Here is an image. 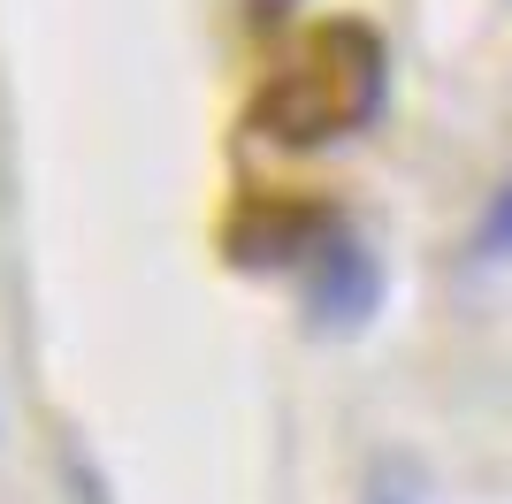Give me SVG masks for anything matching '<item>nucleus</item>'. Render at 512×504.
<instances>
[{
    "instance_id": "nucleus-1",
    "label": "nucleus",
    "mask_w": 512,
    "mask_h": 504,
    "mask_svg": "<svg viewBox=\"0 0 512 504\" xmlns=\"http://www.w3.org/2000/svg\"><path fill=\"white\" fill-rule=\"evenodd\" d=\"M375 100H383V46L367 39L360 23H329L260 92V123L276 138H291V146H314V138H337V130L367 123Z\"/></svg>"
},
{
    "instance_id": "nucleus-2",
    "label": "nucleus",
    "mask_w": 512,
    "mask_h": 504,
    "mask_svg": "<svg viewBox=\"0 0 512 504\" xmlns=\"http://www.w3.org/2000/svg\"><path fill=\"white\" fill-rule=\"evenodd\" d=\"M306 252H314V306L337 314V321H360L367 306H375V268H367V252L352 245V237H337V230H321Z\"/></svg>"
},
{
    "instance_id": "nucleus-3",
    "label": "nucleus",
    "mask_w": 512,
    "mask_h": 504,
    "mask_svg": "<svg viewBox=\"0 0 512 504\" xmlns=\"http://www.w3.org/2000/svg\"><path fill=\"white\" fill-rule=\"evenodd\" d=\"M490 245H512V191L497 199V222H490Z\"/></svg>"
},
{
    "instance_id": "nucleus-4",
    "label": "nucleus",
    "mask_w": 512,
    "mask_h": 504,
    "mask_svg": "<svg viewBox=\"0 0 512 504\" xmlns=\"http://www.w3.org/2000/svg\"><path fill=\"white\" fill-rule=\"evenodd\" d=\"M375 504H413V497H406V489H390V482H383V489H375Z\"/></svg>"
},
{
    "instance_id": "nucleus-5",
    "label": "nucleus",
    "mask_w": 512,
    "mask_h": 504,
    "mask_svg": "<svg viewBox=\"0 0 512 504\" xmlns=\"http://www.w3.org/2000/svg\"><path fill=\"white\" fill-rule=\"evenodd\" d=\"M283 8H291V0H253V16H283Z\"/></svg>"
}]
</instances>
